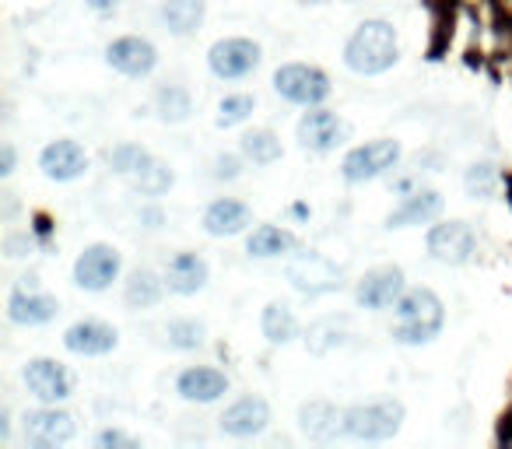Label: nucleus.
<instances>
[{
    "instance_id": "nucleus-1",
    "label": "nucleus",
    "mask_w": 512,
    "mask_h": 449,
    "mask_svg": "<svg viewBox=\"0 0 512 449\" xmlns=\"http://www.w3.org/2000/svg\"><path fill=\"white\" fill-rule=\"evenodd\" d=\"M400 60V36L386 18H365L344 43V67L358 78H379Z\"/></svg>"
},
{
    "instance_id": "nucleus-2",
    "label": "nucleus",
    "mask_w": 512,
    "mask_h": 449,
    "mask_svg": "<svg viewBox=\"0 0 512 449\" xmlns=\"http://www.w3.org/2000/svg\"><path fill=\"white\" fill-rule=\"evenodd\" d=\"M446 327V302L425 285H414L400 295V302L393 306V341L404 348H421L432 344Z\"/></svg>"
},
{
    "instance_id": "nucleus-3",
    "label": "nucleus",
    "mask_w": 512,
    "mask_h": 449,
    "mask_svg": "<svg viewBox=\"0 0 512 449\" xmlns=\"http://www.w3.org/2000/svg\"><path fill=\"white\" fill-rule=\"evenodd\" d=\"M404 404L393 397L365 400L344 411V439L355 442H386L404 428Z\"/></svg>"
},
{
    "instance_id": "nucleus-4",
    "label": "nucleus",
    "mask_w": 512,
    "mask_h": 449,
    "mask_svg": "<svg viewBox=\"0 0 512 449\" xmlns=\"http://www.w3.org/2000/svg\"><path fill=\"white\" fill-rule=\"evenodd\" d=\"M274 92L288 102V106L299 109H313L323 106V102L334 95V85H330V74L316 64H302V60H288L274 71Z\"/></svg>"
},
{
    "instance_id": "nucleus-5",
    "label": "nucleus",
    "mask_w": 512,
    "mask_h": 449,
    "mask_svg": "<svg viewBox=\"0 0 512 449\" xmlns=\"http://www.w3.org/2000/svg\"><path fill=\"white\" fill-rule=\"evenodd\" d=\"M400 155H404L400 141H393V137H372V141H365V144H355V148L341 158V179L351 186L383 179L386 172L400 165Z\"/></svg>"
},
{
    "instance_id": "nucleus-6",
    "label": "nucleus",
    "mask_w": 512,
    "mask_h": 449,
    "mask_svg": "<svg viewBox=\"0 0 512 449\" xmlns=\"http://www.w3.org/2000/svg\"><path fill=\"white\" fill-rule=\"evenodd\" d=\"M264 64V46L249 36H225L207 50V71L218 81H246Z\"/></svg>"
},
{
    "instance_id": "nucleus-7",
    "label": "nucleus",
    "mask_w": 512,
    "mask_h": 449,
    "mask_svg": "<svg viewBox=\"0 0 512 449\" xmlns=\"http://www.w3.org/2000/svg\"><path fill=\"white\" fill-rule=\"evenodd\" d=\"M123 274V253L109 243H92L78 253L74 260V285L81 292H92V295H102L120 281Z\"/></svg>"
},
{
    "instance_id": "nucleus-8",
    "label": "nucleus",
    "mask_w": 512,
    "mask_h": 449,
    "mask_svg": "<svg viewBox=\"0 0 512 449\" xmlns=\"http://www.w3.org/2000/svg\"><path fill=\"white\" fill-rule=\"evenodd\" d=\"M425 250L435 264H446V267H463L474 260L477 253V236L470 229L467 221H432L428 225V236H425Z\"/></svg>"
},
{
    "instance_id": "nucleus-9",
    "label": "nucleus",
    "mask_w": 512,
    "mask_h": 449,
    "mask_svg": "<svg viewBox=\"0 0 512 449\" xmlns=\"http://www.w3.org/2000/svg\"><path fill=\"white\" fill-rule=\"evenodd\" d=\"M295 137H299L302 148L313 151V155H330V151H337L348 141V123H344V116L334 113V109L313 106L302 113L299 127H295Z\"/></svg>"
},
{
    "instance_id": "nucleus-10",
    "label": "nucleus",
    "mask_w": 512,
    "mask_h": 449,
    "mask_svg": "<svg viewBox=\"0 0 512 449\" xmlns=\"http://www.w3.org/2000/svg\"><path fill=\"white\" fill-rule=\"evenodd\" d=\"M22 432H25V442L36 449H57V446H67L78 432L74 425V414L64 411L60 404H39L36 411L25 414L22 421Z\"/></svg>"
},
{
    "instance_id": "nucleus-11",
    "label": "nucleus",
    "mask_w": 512,
    "mask_h": 449,
    "mask_svg": "<svg viewBox=\"0 0 512 449\" xmlns=\"http://www.w3.org/2000/svg\"><path fill=\"white\" fill-rule=\"evenodd\" d=\"M22 383L29 390V397H36L39 404H64L74 393V376L64 362L57 358H32L22 369Z\"/></svg>"
},
{
    "instance_id": "nucleus-12",
    "label": "nucleus",
    "mask_w": 512,
    "mask_h": 449,
    "mask_svg": "<svg viewBox=\"0 0 512 449\" xmlns=\"http://www.w3.org/2000/svg\"><path fill=\"white\" fill-rule=\"evenodd\" d=\"M407 292V278L400 267H372L355 281V302L369 313H386Z\"/></svg>"
},
{
    "instance_id": "nucleus-13",
    "label": "nucleus",
    "mask_w": 512,
    "mask_h": 449,
    "mask_svg": "<svg viewBox=\"0 0 512 449\" xmlns=\"http://www.w3.org/2000/svg\"><path fill=\"white\" fill-rule=\"evenodd\" d=\"M106 64L123 78H151L158 67V46L144 36H116L106 46Z\"/></svg>"
},
{
    "instance_id": "nucleus-14",
    "label": "nucleus",
    "mask_w": 512,
    "mask_h": 449,
    "mask_svg": "<svg viewBox=\"0 0 512 449\" xmlns=\"http://www.w3.org/2000/svg\"><path fill=\"white\" fill-rule=\"evenodd\" d=\"M267 425H271V404L264 397H253V393L235 397L218 418L221 435H228V439H256L267 432Z\"/></svg>"
},
{
    "instance_id": "nucleus-15",
    "label": "nucleus",
    "mask_w": 512,
    "mask_h": 449,
    "mask_svg": "<svg viewBox=\"0 0 512 449\" xmlns=\"http://www.w3.org/2000/svg\"><path fill=\"white\" fill-rule=\"evenodd\" d=\"M39 172H43L50 183H78L88 172V151L81 148L74 137L50 141L39 151Z\"/></svg>"
},
{
    "instance_id": "nucleus-16",
    "label": "nucleus",
    "mask_w": 512,
    "mask_h": 449,
    "mask_svg": "<svg viewBox=\"0 0 512 449\" xmlns=\"http://www.w3.org/2000/svg\"><path fill=\"white\" fill-rule=\"evenodd\" d=\"M64 348L78 358H106L120 348V330L106 320H78L64 330Z\"/></svg>"
},
{
    "instance_id": "nucleus-17",
    "label": "nucleus",
    "mask_w": 512,
    "mask_h": 449,
    "mask_svg": "<svg viewBox=\"0 0 512 449\" xmlns=\"http://www.w3.org/2000/svg\"><path fill=\"white\" fill-rule=\"evenodd\" d=\"M200 229L211 239H235L253 229V211L239 197H218L200 214Z\"/></svg>"
},
{
    "instance_id": "nucleus-18",
    "label": "nucleus",
    "mask_w": 512,
    "mask_h": 449,
    "mask_svg": "<svg viewBox=\"0 0 512 449\" xmlns=\"http://www.w3.org/2000/svg\"><path fill=\"white\" fill-rule=\"evenodd\" d=\"M57 313H60V302L36 285H18L8 295V320L15 327H46V323L57 320Z\"/></svg>"
},
{
    "instance_id": "nucleus-19",
    "label": "nucleus",
    "mask_w": 512,
    "mask_h": 449,
    "mask_svg": "<svg viewBox=\"0 0 512 449\" xmlns=\"http://www.w3.org/2000/svg\"><path fill=\"white\" fill-rule=\"evenodd\" d=\"M442 207H446V200H442L439 190L418 186V190H411L386 214V229H421V225H432V221H439Z\"/></svg>"
},
{
    "instance_id": "nucleus-20",
    "label": "nucleus",
    "mask_w": 512,
    "mask_h": 449,
    "mask_svg": "<svg viewBox=\"0 0 512 449\" xmlns=\"http://www.w3.org/2000/svg\"><path fill=\"white\" fill-rule=\"evenodd\" d=\"M228 390H232V383L214 365H186L176 376V393L186 404H218Z\"/></svg>"
},
{
    "instance_id": "nucleus-21",
    "label": "nucleus",
    "mask_w": 512,
    "mask_h": 449,
    "mask_svg": "<svg viewBox=\"0 0 512 449\" xmlns=\"http://www.w3.org/2000/svg\"><path fill=\"white\" fill-rule=\"evenodd\" d=\"M207 281H211V267L193 250L172 253L169 264H165V285H169V292L179 295V299H190V295L204 292Z\"/></svg>"
},
{
    "instance_id": "nucleus-22",
    "label": "nucleus",
    "mask_w": 512,
    "mask_h": 449,
    "mask_svg": "<svg viewBox=\"0 0 512 449\" xmlns=\"http://www.w3.org/2000/svg\"><path fill=\"white\" fill-rule=\"evenodd\" d=\"M288 281L306 295H323L341 285V271H337L323 253H299V257L288 264Z\"/></svg>"
},
{
    "instance_id": "nucleus-23",
    "label": "nucleus",
    "mask_w": 512,
    "mask_h": 449,
    "mask_svg": "<svg viewBox=\"0 0 512 449\" xmlns=\"http://www.w3.org/2000/svg\"><path fill=\"white\" fill-rule=\"evenodd\" d=\"M299 428L313 442H330L344 435V411H337L330 400H309L299 407Z\"/></svg>"
},
{
    "instance_id": "nucleus-24",
    "label": "nucleus",
    "mask_w": 512,
    "mask_h": 449,
    "mask_svg": "<svg viewBox=\"0 0 512 449\" xmlns=\"http://www.w3.org/2000/svg\"><path fill=\"white\" fill-rule=\"evenodd\" d=\"M207 18V0H165L158 8V22L169 36L186 39L204 25Z\"/></svg>"
},
{
    "instance_id": "nucleus-25",
    "label": "nucleus",
    "mask_w": 512,
    "mask_h": 449,
    "mask_svg": "<svg viewBox=\"0 0 512 449\" xmlns=\"http://www.w3.org/2000/svg\"><path fill=\"white\" fill-rule=\"evenodd\" d=\"M295 246H299V239L285 225H256L246 236V253L253 260H281L295 253Z\"/></svg>"
},
{
    "instance_id": "nucleus-26",
    "label": "nucleus",
    "mask_w": 512,
    "mask_h": 449,
    "mask_svg": "<svg viewBox=\"0 0 512 449\" xmlns=\"http://www.w3.org/2000/svg\"><path fill=\"white\" fill-rule=\"evenodd\" d=\"M169 285H165V274H155L151 267H141L127 278V288H123V302H127L134 313H144V309H155L158 302L165 299Z\"/></svg>"
},
{
    "instance_id": "nucleus-27",
    "label": "nucleus",
    "mask_w": 512,
    "mask_h": 449,
    "mask_svg": "<svg viewBox=\"0 0 512 449\" xmlns=\"http://www.w3.org/2000/svg\"><path fill=\"white\" fill-rule=\"evenodd\" d=\"M239 151L246 155V162L260 165V169H267V165H274V162H281V158H285L281 137L274 134V130H267V127L246 130V134L239 137Z\"/></svg>"
},
{
    "instance_id": "nucleus-28",
    "label": "nucleus",
    "mask_w": 512,
    "mask_h": 449,
    "mask_svg": "<svg viewBox=\"0 0 512 449\" xmlns=\"http://www.w3.org/2000/svg\"><path fill=\"white\" fill-rule=\"evenodd\" d=\"M260 334L271 344H292L299 337V316L285 302H267L260 313Z\"/></svg>"
},
{
    "instance_id": "nucleus-29",
    "label": "nucleus",
    "mask_w": 512,
    "mask_h": 449,
    "mask_svg": "<svg viewBox=\"0 0 512 449\" xmlns=\"http://www.w3.org/2000/svg\"><path fill=\"white\" fill-rule=\"evenodd\" d=\"M106 162H109V169H113L116 176L134 179V176H141L151 162H155V155H151L148 148H141V144L123 141V144H116V148H109Z\"/></svg>"
},
{
    "instance_id": "nucleus-30",
    "label": "nucleus",
    "mask_w": 512,
    "mask_h": 449,
    "mask_svg": "<svg viewBox=\"0 0 512 449\" xmlns=\"http://www.w3.org/2000/svg\"><path fill=\"white\" fill-rule=\"evenodd\" d=\"M155 113L162 123L176 127V123H186L193 113V95L186 92L183 85H165L162 92L155 95Z\"/></svg>"
},
{
    "instance_id": "nucleus-31",
    "label": "nucleus",
    "mask_w": 512,
    "mask_h": 449,
    "mask_svg": "<svg viewBox=\"0 0 512 449\" xmlns=\"http://www.w3.org/2000/svg\"><path fill=\"white\" fill-rule=\"evenodd\" d=\"M165 341L176 351H197L207 344V327L200 320H193V316H176L165 327Z\"/></svg>"
},
{
    "instance_id": "nucleus-32",
    "label": "nucleus",
    "mask_w": 512,
    "mask_h": 449,
    "mask_svg": "<svg viewBox=\"0 0 512 449\" xmlns=\"http://www.w3.org/2000/svg\"><path fill=\"white\" fill-rule=\"evenodd\" d=\"M130 183H134V190L141 193V197L158 200V197H165V193L172 190V183H176V172H172V165H165L162 158H155V162H151L141 176L130 179Z\"/></svg>"
},
{
    "instance_id": "nucleus-33",
    "label": "nucleus",
    "mask_w": 512,
    "mask_h": 449,
    "mask_svg": "<svg viewBox=\"0 0 512 449\" xmlns=\"http://www.w3.org/2000/svg\"><path fill=\"white\" fill-rule=\"evenodd\" d=\"M253 109H256L253 95H249V92H232V95H225V99L218 102V116H214V123H218L221 130L242 127V123L253 116Z\"/></svg>"
},
{
    "instance_id": "nucleus-34",
    "label": "nucleus",
    "mask_w": 512,
    "mask_h": 449,
    "mask_svg": "<svg viewBox=\"0 0 512 449\" xmlns=\"http://www.w3.org/2000/svg\"><path fill=\"white\" fill-rule=\"evenodd\" d=\"M242 165H246V155H218L214 158V179H225V183H232V179L242 176Z\"/></svg>"
},
{
    "instance_id": "nucleus-35",
    "label": "nucleus",
    "mask_w": 512,
    "mask_h": 449,
    "mask_svg": "<svg viewBox=\"0 0 512 449\" xmlns=\"http://www.w3.org/2000/svg\"><path fill=\"white\" fill-rule=\"evenodd\" d=\"M491 186H495V172H491V165H474V169L467 172V190L474 193V197L491 193Z\"/></svg>"
},
{
    "instance_id": "nucleus-36",
    "label": "nucleus",
    "mask_w": 512,
    "mask_h": 449,
    "mask_svg": "<svg viewBox=\"0 0 512 449\" xmlns=\"http://www.w3.org/2000/svg\"><path fill=\"white\" fill-rule=\"evenodd\" d=\"M95 446H102V449H134L137 439L123 432V428H102V432L95 435Z\"/></svg>"
},
{
    "instance_id": "nucleus-37",
    "label": "nucleus",
    "mask_w": 512,
    "mask_h": 449,
    "mask_svg": "<svg viewBox=\"0 0 512 449\" xmlns=\"http://www.w3.org/2000/svg\"><path fill=\"white\" fill-rule=\"evenodd\" d=\"M141 225H144V229H151V232L162 229V225H165V211H162L158 204L141 207Z\"/></svg>"
},
{
    "instance_id": "nucleus-38",
    "label": "nucleus",
    "mask_w": 512,
    "mask_h": 449,
    "mask_svg": "<svg viewBox=\"0 0 512 449\" xmlns=\"http://www.w3.org/2000/svg\"><path fill=\"white\" fill-rule=\"evenodd\" d=\"M11 172H15V144H4L0 148V176L8 179Z\"/></svg>"
},
{
    "instance_id": "nucleus-39",
    "label": "nucleus",
    "mask_w": 512,
    "mask_h": 449,
    "mask_svg": "<svg viewBox=\"0 0 512 449\" xmlns=\"http://www.w3.org/2000/svg\"><path fill=\"white\" fill-rule=\"evenodd\" d=\"M123 0H85V8H92L95 15H109V11L120 8Z\"/></svg>"
},
{
    "instance_id": "nucleus-40",
    "label": "nucleus",
    "mask_w": 512,
    "mask_h": 449,
    "mask_svg": "<svg viewBox=\"0 0 512 449\" xmlns=\"http://www.w3.org/2000/svg\"><path fill=\"white\" fill-rule=\"evenodd\" d=\"M0 439H4V442L11 439V414H8V407L0 411Z\"/></svg>"
},
{
    "instance_id": "nucleus-41",
    "label": "nucleus",
    "mask_w": 512,
    "mask_h": 449,
    "mask_svg": "<svg viewBox=\"0 0 512 449\" xmlns=\"http://www.w3.org/2000/svg\"><path fill=\"white\" fill-rule=\"evenodd\" d=\"M299 4H327V0H299Z\"/></svg>"
}]
</instances>
